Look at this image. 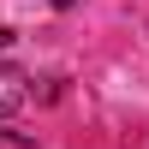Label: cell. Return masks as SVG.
<instances>
[{
  "instance_id": "cell-2",
  "label": "cell",
  "mask_w": 149,
  "mask_h": 149,
  "mask_svg": "<svg viewBox=\"0 0 149 149\" xmlns=\"http://www.w3.org/2000/svg\"><path fill=\"white\" fill-rule=\"evenodd\" d=\"M0 149H36L30 137H18V131H0Z\"/></svg>"
},
{
  "instance_id": "cell-3",
  "label": "cell",
  "mask_w": 149,
  "mask_h": 149,
  "mask_svg": "<svg viewBox=\"0 0 149 149\" xmlns=\"http://www.w3.org/2000/svg\"><path fill=\"white\" fill-rule=\"evenodd\" d=\"M6 42H12V30H0V48H6Z\"/></svg>"
},
{
  "instance_id": "cell-4",
  "label": "cell",
  "mask_w": 149,
  "mask_h": 149,
  "mask_svg": "<svg viewBox=\"0 0 149 149\" xmlns=\"http://www.w3.org/2000/svg\"><path fill=\"white\" fill-rule=\"evenodd\" d=\"M54 6H72V0H54Z\"/></svg>"
},
{
  "instance_id": "cell-1",
  "label": "cell",
  "mask_w": 149,
  "mask_h": 149,
  "mask_svg": "<svg viewBox=\"0 0 149 149\" xmlns=\"http://www.w3.org/2000/svg\"><path fill=\"white\" fill-rule=\"evenodd\" d=\"M30 102V84H24V72L12 66V60H0V119L18 113V107Z\"/></svg>"
}]
</instances>
